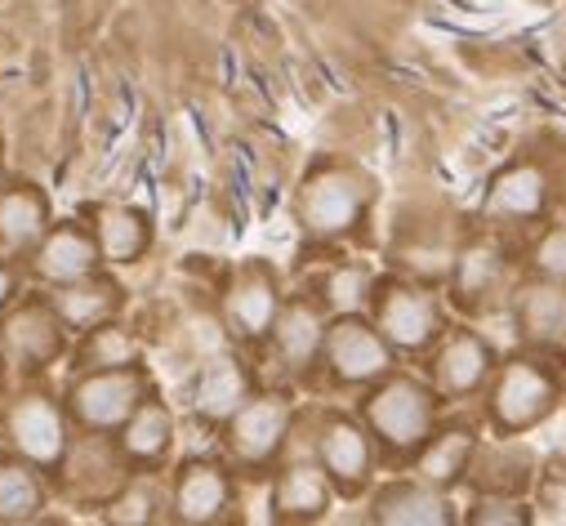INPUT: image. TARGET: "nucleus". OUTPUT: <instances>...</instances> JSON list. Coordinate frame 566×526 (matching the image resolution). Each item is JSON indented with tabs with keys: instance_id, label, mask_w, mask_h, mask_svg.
Masks as SVG:
<instances>
[{
	"instance_id": "nucleus-1",
	"label": "nucleus",
	"mask_w": 566,
	"mask_h": 526,
	"mask_svg": "<svg viewBox=\"0 0 566 526\" xmlns=\"http://www.w3.org/2000/svg\"><path fill=\"white\" fill-rule=\"evenodd\" d=\"M562 402V379L539 357H509L486 383V420L500 438H522L539 429Z\"/></svg>"
},
{
	"instance_id": "nucleus-2",
	"label": "nucleus",
	"mask_w": 566,
	"mask_h": 526,
	"mask_svg": "<svg viewBox=\"0 0 566 526\" xmlns=\"http://www.w3.org/2000/svg\"><path fill=\"white\" fill-rule=\"evenodd\" d=\"M438 398L442 392L433 383H419L410 375H388L366 398V424L392 455H415L433 438Z\"/></svg>"
},
{
	"instance_id": "nucleus-3",
	"label": "nucleus",
	"mask_w": 566,
	"mask_h": 526,
	"mask_svg": "<svg viewBox=\"0 0 566 526\" xmlns=\"http://www.w3.org/2000/svg\"><path fill=\"white\" fill-rule=\"evenodd\" d=\"M557 197V175L548 170L544 157H522L509 161L491 188H486V219L500 228H539L553 210Z\"/></svg>"
},
{
	"instance_id": "nucleus-4",
	"label": "nucleus",
	"mask_w": 566,
	"mask_h": 526,
	"mask_svg": "<svg viewBox=\"0 0 566 526\" xmlns=\"http://www.w3.org/2000/svg\"><path fill=\"white\" fill-rule=\"evenodd\" d=\"M375 322L388 335V344L406 348V353H419V348H429V344H438L447 335V317H442L438 295L423 291V286H401V282L379 286Z\"/></svg>"
},
{
	"instance_id": "nucleus-5",
	"label": "nucleus",
	"mask_w": 566,
	"mask_h": 526,
	"mask_svg": "<svg viewBox=\"0 0 566 526\" xmlns=\"http://www.w3.org/2000/svg\"><path fill=\"white\" fill-rule=\"evenodd\" d=\"M366 179L344 170V166H326L317 170L304 192H300V219L308 232L317 236H339L348 228H357V219L366 214Z\"/></svg>"
},
{
	"instance_id": "nucleus-6",
	"label": "nucleus",
	"mask_w": 566,
	"mask_h": 526,
	"mask_svg": "<svg viewBox=\"0 0 566 526\" xmlns=\"http://www.w3.org/2000/svg\"><path fill=\"white\" fill-rule=\"evenodd\" d=\"M322 357H326V366L339 383H375V379H388V370H392L388 335L366 326L361 317H339L326 330Z\"/></svg>"
},
{
	"instance_id": "nucleus-7",
	"label": "nucleus",
	"mask_w": 566,
	"mask_h": 526,
	"mask_svg": "<svg viewBox=\"0 0 566 526\" xmlns=\"http://www.w3.org/2000/svg\"><path fill=\"white\" fill-rule=\"evenodd\" d=\"M495 375V353L478 330H447L433 353V388L442 398H473Z\"/></svg>"
},
{
	"instance_id": "nucleus-8",
	"label": "nucleus",
	"mask_w": 566,
	"mask_h": 526,
	"mask_svg": "<svg viewBox=\"0 0 566 526\" xmlns=\"http://www.w3.org/2000/svg\"><path fill=\"white\" fill-rule=\"evenodd\" d=\"M513 322H517L522 344H531L539 353L566 348V282L526 277L513 291Z\"/></svg>"
},
{
	"instance_id": "nucleus-9",
	"label": "nucleus",
	"mask_w": 566,
	"mask_h": 526,
	"mask_svg": "<svg viewBox=\"0 0 566 526\" xmlns=\"http://www.w3.org/2000/svg\"><path fill=\"white\" fill-rule=\"evenodd\" d=\"M286 433H291L286 398H250L228 424V446L241 464H268L286 442Z\"/></svg>"
},
{
	"instance_id": "nucleus-10",
	"label": "nucleus",
	"mask_w": 566,
	"mask_h": 526,
	"mask_svg": "<svg viewBox=\"0 0 566 526\" xmlns=\"http://www.w3.org/2000/svg\"><path fill=\"white\" fill-rule=\"evenodd\" d=\"M509 245L500 236H473L455 250V269H451V286L455 299L464 308H482L500 295L504 277H509Z\"/></svg>"
},
{
	"instance_id": "nucleus-11",
	"label": "nucleus",
	"mask_w": 566,
	"mask_h": 526,
	"mask_svg": "<svg viewBox=\"0 0 566 526\" xmlns=\"http://www.w3.org/2000/svg\"><path fill=\"white\" fill-rule=\"evenodd\" d=\"M317 460L331 473V482H339L344 491H357V486H366L370 464H375L370 433L344 415H331L317 433Z\"/></svg>"
},
{
	"instance_id": "nucleus-12",
	"label": "nucleus",
	"mask_w": 566,
	"mask_h": 526,
	"mask_svg": "<svg viewBox=\"0 0 566 526\" xmlns=\"http://www.w3.org/2000/svg\"><path fill=\"white\" fill-rule=\"evenodd\" d=\"M375 526H460V522L438 486L392 482L375 495Z\"/></svg>"
},
{
	"instance_id": "nucleus-13",
	"label": "nucleus",
	"mask_w": 566,
	"mask_h": 526,
	"mask_svg": "<svg viewBox=\"0 0 566 526\" xmlns=\"http://www.w3.org/2000/svg\"><path fill=\"white\" fill-rule=\"evenodd\" d=\"M473 460H478V433L464 429V424H451L415 451V473H419V482L447 491L460 477H469Z\"/></svg>"
},
{
	"instance_id": "nucleus-14",
	"label": "nucleus",
	"mask_w": 566,
	"mask_h": 526,
	"mask_svg": "<svg viewBox=\"0 0 566 526\" xmlns=\"http://www.w3.org/2000/svg\"><path fill=\"white\" fill-rule=\"evenodd\" d=\"M232 504V482L219 464H188L175 482V517L184 526H210Z\"/></svg>"
},
{
	"instance_id": "nucleus-15",
	"label": "nucleus",
	"mask_w": 566,
	"mask_h": 526,
	"mask_svg": "<svg viewBox=\"0 0 566 526\" xmlns=\"http://www.w3.org/2000/svg\"><path fill=\"white\" fill-rule=\"evenodd\" d=\"M228 317H232V326H237L245 339L272 335V326H276V317H281V299H276V286H272V277H268L263 269H250V273L232 286V295H228Z\"/></svg>"
},
{
	"instance_id": "nucleus-16",
	"label": "nucleus",
	"mask_w": 566,
	"mask_h": 526,
	"mask_svg": "<svg viewBox=\"0 0 566 526\" xmlns=\"http://www.w3.org/2000/svg\"><path fill=\"white\" fill-rule=\"evenodd\" d=\"M473 482L478 491H491V495H522L531 486V473H535V455L526 446H517L513 438H504L500 446H478V460H473Z\"/></svg>"
},
{
	"instance_id": "nucleus-17",
	"label": "nucleus",
	"mask_w": 566,
	"mask_h": 526,
	"mask_svg": "<svg viewBox=\"0 0 566 526\" xmlns=\"http://www.w3.org/2000/svg\"><path fill=\"white\" fill-rule=\"evenodd\" d=\"M272 508L281 517H295V522H308V517H322L331 508V473L326 469H313V464H295L276 477L272 486Z\"/></svg>"
},
{
	"instance_id": "nucleus-18",
	"label": "nucleus",
	"mask_w": 566,
	"mask_h": 526,
	"mask_svg": "<svg viewBox=\"0 0 566 526\" xmlns=\"http://www.w3.org/2000/svg\"><path fill=\"white\" fill-rule=\"evenodd\" d=\"M76 411L90 424H120L138 411V379L134 375H98L81 383L76 392Z\"/></svg>"
},
{
	"instance_id": "nucleus-19",
	"label": "nucleus",
	"mask_w": 566,
	"mask_h": 526,
	"mask_svg": "<svg viewBox=\"0 0 566 526\" xmlns=\"http://www.w3.org/2000/svg\"><path fill=\"white\" fill-rule=\"evenodd\" d=\"M272 339H276L281 361L295 366V370H304V366L322 353V344H326L322 313H317V308H308V304H291V308H281V317H276V326H272Z\"/></svg>"
},
{
	"instance_id": "nucleus-20",
	"label": "nucleus",
	"mask_w": 566,
	"mask_h": 526,
	"mask_svg": "<svg viewBox=\"0 0 566 526\" xmlns=\"http://www.w3.org/2000/svg\"><path fill=\"white\" fill-rule=\"evenodd\" d=\"M250 402V379L241 366L232 361H214L201 370V383H197V411L210 415V420H232L241 407Z\"/></svg>"
},
{
	"instance_id": "nucleus-21",
	"label": "nucleus",
	"mask_w": 566,
	"mask_h": 526,
	"mask_svg": "<svg viewBox=\"0 0 566 526\" xmlns=\"http://www.w3.org/2000/svg\"><path fill=\"white\" fill-rule=\"evenodd\" d=\"M14 438L32 460H54L63 451V424L45 402H23L14 411Z\"/></svg>"
},
{
	"instance_id": "nucleus-22",
	"label": "nucleus",
	"mask_w": 566,
	"mask_h": 526,
	"mask_svg": "<svg viewBox=\"0 0 566 526\" xmlns=\"http://www.w3.org/2000/svg\"><path fill=\"white\" fill-rule=\"evenodd\" d=\"M526 269L531 277H544V282H566V219L557 223H539L531 245H526Z\"/></svg>"
},
{
	"instance_id": "nucleus-23",
	"label": "nucleus",
	"mask_w": 566,
	"mask_h": 526,
	"mask_svg": "<svg viewBox=\"0 0 566 526\" xmlns=\"http://www.w3.org/2000/svg\"><path fill=\"white\" fill-rule=\"evenodd\" d=\"M170 446V415L161 407H138L125 429V451L138 460H157Z\"/></svg>"
},
{
	"instance_id": "nucleus-24",
	"label": "nucleus",
	"mask_w": 566,
	"mask_h": 526,
	"mask_svg": "<svg viewBox=\"0 0 566 526\" xmlns=\"http://www.w3.org/2000/svg\"><path fill=\"white\" fill-rule=\"evenodd\" d=\"M90 263H94V245L76 232H59L41 254V273L45 277H81V273H90Z\"/></svg>"
},
{
	"instance_id": "nucleus-25",
	"label": "nucleus",
	"mask_w": 566,
	"mask_h": 526,
	"mask_svg": "<svg viewBox=\"0 0 566 526\" xmlns=\"http://www.w3.org/2000/svg\"><path fill=\"white\" fill-rule=\"evenodd\" d=\"M10 344L23 353V361H45L50 353H54V344H59V330H54V322L45 317V313H23V317H14V326H10Z\"/></svg>"
},
{
	"instance_id": "nucleus-26",
	"label": "nucleus",
	"mask_w": 566,
	"mask_h": 526,
	"mask_svg": "<svg viewBox=\"0 0 566 526\" xmlns=\"http://www.w3.org/2000/svg\"><path fill=\"white\" fill-rule=\"evenodd\" d=\"M464 526H535V513L517 495H491V491H482L478 504L469 508Z\"/></svg>"
},
{
	"instance_id": "nucleus-27",
	"label": "nucleus",
	"mask_w": 566,
	"mask_h": 526,
	"mask_svg": "<svg viewBox=\"0 0 566 526\" xmlns=\"http://www.w3.org/2000/svg\"><path fill=\"white\" fill-rule=\"evenodd\" d=\"M98 236H103V250L112 259H129V254L144 250V219L129 214V210H112V214H103Z\"/></svg>"
},
{
	"instance_id": "nucleus-28",
	"label": "nucleus",
	"mask_w": 566,
	"mask_h": 526,
	"mask_svg": "<svg viewBox=\"0 0 566 526\" xmlns=\"http://www.w3.org/2000/svg\"><path fill=\"white\" fill-rule=\"evenodd\" d=\"M36 228H41V201H36V197L14 192V197L0 201V232H6L14 245L32 241V236H36Z\"/></svg>"
},
{
	"instance_id": "nucleus-29",
	"label": "nucleus",
	"mask_w": 566,
	"mask_h": 526,
	"mask_svg": "<svg viewBox=\"0 0 566 526\" xmlns=\"http://www.w3.org/2000/svg\"><path fill=\"white\" fill-rule=\"evenodd\" d=\"M36 504L41 491L23 469H0V517H28Z\"/></svg>"
},
{
	"instance_id": "nucleus-30",
	"label": "nucleus",
	"mask_w": 566,
	"mask_h": 526,
	"mask_svg": "<svg viewBox=\"0 0 566 526\" xmlns=\"http://www.w3.org/2000/svg\"><path fill=\"white\" fill-rule=\"evenodd\" d=\"M331 299H335V304H357V299H366V277H361L357 269L335 273V277H331Z\"/></svg>"
},
{
	"instance_id": "nucleus-31",
	"label": "nucleus",
	"mask_w": 566,
	"mask_h": 526,
	"mask_svg": "<svg viewBox=\"0 0 566 526\" xmlns=\"http://www.w3.org/2000/svg\"><path fill=\"white\" fill-rule=\"evenodd\" d=\"M90 357H94V366H125V361H129V344H125L116 330H103V335H98V348H94Z\"/></svg>"
},
{
	"instance_id": "nucleus-32",
	"label": "nucleus",
	"mask_w": 566,
	"mask_h": 526,
	"mask_svg": "<svg viewBox=\"0 0 566 526\" xmlns=\"http://www.w3.org/2000/svg\"><path fill=\"white\" fill-rule=\"evenodd\" d=\"M10 295V277H6V269H0V299Z\"/></svg>"
},
{
	"instance_id": "nucleus-33",
	"label": "nucleus",
	"mask_w": 566,
	"mask_h": 526,
	"mask_svg": "<svg viewBox=\"0 0 566 526\" xmlns=\"http://www.w3.org/2000/svg\"><path fill=\"white\" fill-rule=\"evenodd\" d=\"M210 526H237V522H223V517H219V522H210Z\"/></svg>"
},
{
	"instance_id": "nucleus-34",
	"label": "nucleus",
	"mask_w": 566,
	"mask_h": 526,
	"mask_svg": "<svg viewBox=\"0 0 566 526\" xmlns=\"http://www.w3.org/2000/svg\"><path fill=\"white\" fill-rule=\"evenodd\" d=\"M339 526H366V522H339Z\"/></svg>"
}]
</instances>
